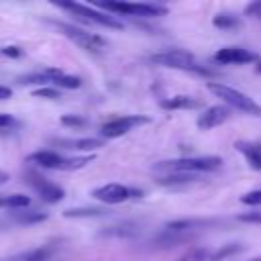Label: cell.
Masks as SVG:
<instances>
[{"label":"cell","instance_id":"cell-31","mask_svg":"<svg viewBox=\"0 0 261 261\" xmlns=\"http://www.w3.org/2000/svg\"><path fill=\"white\" fill-rule=\"evenodd\" d=\"M16 124V120L10 116V114H4V112H0V130H4V128H10V126H14Z\"/></svg>","mask_w":261,"mask_h":261},{"label":"cell","instance_id":"cell-25","mask_svg":"<svg viewBox=\"0 0 261 261\" xmlns=\"http://www.w3.org/2000/svg\"><path fill=\"white\" fill-rule=\"evenodd\" d=\"M59 122L63 126H67V128H84L88 124V118H84L80 114H63Z\"/></svg>","mask_w":261,"mask_h":261},{"label":"cell","instance_id":"cell-9","mask_svg":"<svg viewBox=\"0 0 261 261\" xmlns=\"http://www.w3.org/2000/svg\"><path fill=\"white\" fill-rule=\"evenodd\" d=\"M151 118L149 116H143V114H124V116H116V118H110L108 122H104L100 126V135L104 139H118L122 135H126L128 130H133L135 126H143V124H149Z\"/></svg>","mask_w":261,"mask_h":261},{"label":"cell","instance_id":"cell-22","mask_svg":"<svg viewBox=\"0 0 261 261\" xmlns=\"http://www.w3.org/2000/svg\"><path fill=\"white\" fill-rule=\"evenodd\" d=\"M31 198L24 194H0V208H10V210H22L29 208Z\"/></svg>","mask_w":261,"mask_h":261},{"label":"cell","instance_id":"cell-1","mask_svg":"<svg viewBox=\"0 0 261 261\" xmlns=\"http://www.w3.org/2000/svg\"><path fill=\"white\" fill-rule=\"evenodd\" d=\"M222 167V159L216 155H204V157H177L159 161L153 165V171L159 175H171V173H202V171H214Z\"/></svg>","mask_w":261,"mask_h":261},{"label":"cell","instance_id":"cell-26","mask_svg":"<svg viewBox=\"0 0 261 261\" xmlns=\"http://www.w3.org/2000/svg\"><path fill=\"white\" fill-rule=\"evenodd\" d=\"M33 96H35V98H47V100H59V98H61L59 90H57V88H49V86L35 90Z\"/></svg>","mask_w":261,"mask_h":261},{"label":"cell","instance_id":"cell-3","mask_svg":"<svg viewBox=\"0 0 261 261\" xmlns=\"http://www.w3.org/2000/svg\"><path fill=\"white\" fill-rule=\"evenodd\" d=\"M96 8L106 10L114 16H139V18H157L165 16L167 8L153 2H126V0H104L98 2Z\"/></svg>","mask_w":261,"mask_h":261},{"label":"cell","instance_id":"cell-18","mask_svg":"<svg viewBox=\"0 0 261 261\" xmlns=\"http://www.w3.org/2000/svg\"><path fill=\"white\" fill-rule=\"evenodd\" d=\"M208 224H212V220H202V218H188L186 220L184 218V220H173V222L165 224V230H169V232H192V230L204 228Z\"/></svg>","mask_w":261,"mask_h":261},{"label":"cell","instance_id":"cell-13","mask_svg":"<svg viewBox=\"0 0 261 261\" xmlns=\"http://www.w3.org/2000/svg\"><path fill=\"white\" fill-rule=\"evenodd\" d=\"M41 73L47 77L49 84H53V86H57V88L75 90V88L82 86V77L69 75V73H65V71H61V69H57V67H47V69H43Z\"/></svg>","mask_w":261,"mask_h":261},{"label":"cell","instance_id":"cell-19","mask_svg":"<svg viewBox=\"0 0 261 261\" xmlns=\"http://www.w3.org/2000/svg\"><path fill=\"white\" fill-rule=\"evenodd\" d=\"M47 212H43V210H27V208H22V210H12L10 212V218L14 220V222H18V224H37V222H43V220H47Z\"/></svg>","mask_w":261,"mask_h":261},{"label":"cell","instance_id":"cell-24","mask_svg":"<svg viewBox=\"0 0 261 261\" xmlns=\"http://www.w3.org/2000/svg\"><path fill=\"white\" fill-rule=\"evenodd\" d=\"M243 249H245V247H243V245H239V243H228V245L220 247L218 251H214V253L210 255V259H208V261H224V259H228V257H232V255L241 253Z\"/></svg>","mask_w":261,"mask_h":261},{"label":"cell","instance_id":"cell-32","mask_svg":"<svg viewBox=\"0 0 261 261\" xmlns=\"http://www.w3.org/2000/svg\"><path fill=\"white\" fill-rule=\"evenodd\" d=\"M12 98V90L6 86H0V100H10Z\"/></svg>","mask_w":261,"mask_h":261},{"label":"cell","instance_id":"cell-15","mask_svg":"<svg viewBox=\"0 0 261 261\" xmlns=\"http://www.w3.org/2000/svg\"><path fill=\"white\" fill-rule=\"evenodd\" d=\"M202 102L194 96H171V98H163L161 100V108L165 110H194V108H200Z\"/></svg>","mask_w":261,"mask_h":261},{"label":"cell","instance_id":"cell-34","mask_svg":"<svg viewBox=\"0 0 261 261\" xmlns=\"http://www.w3.org/2000/svg\"><path fill=\"white\" fill-rule=\"evenodd\" d=\"M255 71H257V73H261V61H257V65H255Z\"/></svg>","mask_w":261,"mask_h":261},{"label":"cell","instance_id":"cell-29","mask_svg":"<svg viewBox=\"0 0 261 261\" xmlns=\"http://www.w3.org/2000/svg\"><path fill=\"white\" fill-rule=\"evenodd\" d=\"M245 14H247V16H255V18H261V0L247 4V6H245Z\"/></svg>","mask_w":261,"mask_h":261},{"label":"cell","instance_id":"cell-30","mask_svg":"<svg viewBox=\"0 0 261 261\" xmlns=\"http://www.w3.org/2000/svg\"><path fill=\"white\" fill-rule=\"evenodd\" d=\"M241 222H253V224H261V212H245L239 216Z\"/></svg>","mask_w":261,"mask_h":261},{"label":"cell","instance_id":"cell-21","mask_svg":"<svg viewBox=\"0 0 261 261\" xmlns=\"http://www.w3.org/2000/svg\"><path fill=\"white\" fill-rule=\"evenodd\" d=\"M212 24L220 31H237L243 27V20L237 16V14H230V12H220L212 18Z\"/></svg>","mask_w":261,"mask_h":261},{"label":"cell","instance_id":"cell-14","mask_svg":"<svg viewBox=\"0 0 261 261\" xmlns=\"http://www.w3.org/2000/svg\"><path fill=\"white\" fill-rule=\"evenodd\" d=\"M51 143L59 145L63 149H75V151H96L104 145L102 139H90V137H84V139H53Z\"/></svg>","mask_w":261,"mask_h":261},{"label":"cell","instance_id":"cell-27","mask_svg":"<svg viewBox=\"0 0 261 261\" xmlns=\"http://www.w3.org/2000/svg\"><path fill=\"white\" fill-rule=\"evenodd\" d=\"M241 202L247 206H261V190H253L241 196Z\"/></svg>","mask_w":261,"mask_h":261},{"label":"cell","instance_id":"cell-2","mask_svg":"<svg viewBox=\"0 0 261 261\" xmlns=\"http://www.w3.org/2000/svg\"><path fill=\"white\" fill-rule=\"evenodd\" d=\"M151 63L155 65H161V67H169V69H179V71H190V73H198V75H206V77H212L216 75L214 69L202 65L196 61V57L186 51V49H167V51H159V53H153L151 57Z\"/></svg>","mask_w":261,"mask_h":261},{"label":"cell","instance_id":"cell-4","mask_svg":"<svg viewBox=\"0 0 261 261\" xmlns=\"http://www.w3.org/2000/svg\"><path fill=\"white\" fill-rule=\"evenodd\" d=\"M29 163H35L43 169H57V171H75L86 167L90 161H94V155H82V157H63L55 151H35L27 157Z\"/></svg>","mask_w":261,"mask_h":261},{"label":"cell","instance_id":"cell-12","mask_svg":"<svg viewBox=\"0 0 261 261\" xmlns=\"http://www.w3.org/2000/svg\"><path fill=\"white\" fill-rule=\"evenodd\" d=\"M230 116V110L228 106H222V104H216V106H208L196 120L198 128L200 130H210L214 126H220L222 122H226Z\"/></svg>","mask_w":261,"mask_h":261},{"label":"cell","instance_id":"cell-23","mask_svg":"<svg viewBox=\"0 0 261 261\" xmlns=\"http://www.w3.org/2000/svg\"><path fill=\"white\" fill-rule=\"evenodd\" d=\"M53 253H55L53 245H41V247L29 251L27 255H22V261H49Z\"/></svg>","mask_w":261,"mask_h":261},{"label":"cell","instance_id":"cell-5","mask_svg":"<svg viewBox=\"0 0 261 261\" xmlns=\"http://www.w3.org/2000/svg\"><path fill=\"white\" fill-rule=\"evenodd\" d=\"M53 4L63 8V10H69L73 16H77L86 22H94V24H100V27H106V29H116V31L124 29V24H122V20H118V16L102 12L96 6H86V4H80V2H71V0H55Z\"/></svg>","mask_w":261,"mask_h":261},{"label":"cell","instance_id":"cell-10","mask_svg":"<svg viewBox=\"0 0 261 261\" xmlns=\"http://www.w3.org/2000/svg\"><path fill=\"white\" fill-rule=\"evenodd\" d=\"M24 177H27V184L39 194V198H41L43 202H47V204H57V202H61V200L65 198V192H63L61 186L53 184L51 179H47L45 175L37 173L35 169H29V171L24 173Z\"/></svg>","mask_w":261,"mask_h":261},{"label":"cell","instance_id":"cell-6","mask_svg":"<svg viewBox=\"0 0 261 261\" xmlns=\"http://www.w3.org/2000/svg\"><path fill=\"white\" fill-rule=\"evenodd\" d=\"M208 90L220 98L222 102H226L228 106L245 112V114H253V116H261V104L255 102L251 96H247L245 92L237 90V88H230L226 84H220V82H208Z\"/></svg>","mask_w":261,"mask_h":261},{"label":"cell","instance_id":"cell-7","mask_svg":"<svg viewBox=\"0 0 261 261\" xmlns=\"http://www.w3.org/2000/svg\"><path fill=\"white\" fill-rule=\"evenodd\" d=\"M49 22L57 29V33H61L65 39H69L71 43L80 45V47L86 49V51H102V49H106V45H108V41H106L104 37H100V35H96V33H90V31H86V29H80V27H75V24L61 22V20H49Z\"/></svg>","mask_w":261,"mask_h":261},{"label":"cell","instance_id":"cell-35","mask_svg":"<svg viewBox=\"0 0 261 261\" xmlns=\"http://www.w3.org/2000/svg\"><path fill=\"white\" fill-rule=\"evenodd\" d=\"M175 261H190V259H188V255H186V257H179V259H175Z\"/></svg>","mask_w":261,"mask_h":261},{"label":"cell","instance_id":"cell-11","mask_svg":"<svg viewBox=\"0 0 261 261\" xmlns=\"http://www.w3.org/2000/svg\"><path fill=\"white\" fill-rule=\"evenodd\" d=\"M257 53L245 49V47H222L214 53V61L218 63H237V65H243V63H253L257 61Z\"/></svg>","mask_w":261,"mask_h":261},{"label":"cell","instance_id":"cell-33","mask_svg":"<svg viewBox=\"0 0 261 261\" xmlns=\"http://www.w3.org/2000/svg\"><path fill=\"white\" fill-rule=\"evenodd\" d=\"M8 179H10V175H8L6 171H2V169H0V186H2V184H6Z\"/></svg>","mask_w":261,"mask_h":261},{"label":"cell","instance_id":"cell-17","mask_svg":"<svg viewBox=\"0 0 261 261\" xmlns=\"http://www.w3.org/2000/svg\"><path fill=\"white\" fill-rule=\"evenodd\" d=\"M139 230L141 228L135 222H122L116 226H106L104 230H100V237H104V239H130V237H137Z\"/></svg>","mask_w":261,"mask_h":261},{"label":"cell","instance_id":"cell-36","mask_svg":"<svg viewBox=\"0 0 261 261\" xmlns=\"http://www.w3.org/2000/svg\"><path fill=\"white\" fill-rule=\"evenodd\" d=\"M247 261H261V257H253V259H247Z\"/></svg>","mask_w":261,"mask_h":261},{"label":"cell","instance_id":"cell-16","mask_svg":"<svg viewBox=\"0 0 261 261\" xmlns=\"http://www.w3.org/2000/svg\"><path fill=\"white\" fill-rule=\"evenodd\" d=\"M234 149L243 153V157L247 159L249 167L255 171H261V147L255 143H247V141H237Z\"/></svg>","mask_w":261,"mask_h":261},{"label":"cell","instance_id":"cell-8","mask_svg":"<svg viewBox=\"0 0 261 261\" xmlns=\"http://www.w3.org/2000/svg\"><path fill=\"white\" fill-rule=\"evenodd\" d=\"M141 196H143L141 190L128 188L122 184H104V186H98L92 190V198L106 206H116V204H122V202H128L133 198H141Z\"/></svg>","mask_w":261,"mask_h":261},{"label":"cell","instance_id":"cell-28","mask_svg":"<svg viewBox=\"0 0 261 261\" xmlns=\"http://www.w3.org/2000/svg\"><path fill=\"white\" fill-rule=\"evenodd\" d=\"M0 53H2V55H6V57H12V59H16V57H22V55H24V51H22L20 47H16V45H6V47H2V49H0Z\"/></svg>","mask_w":261,"mask_h":261},{"label":"cell","instance_id":"cell-20","mask_svg":"<svg viewBox=\"0 0 261 261\" xmlns=\"http://www.w3.org/2000/svg\"><path fill=\"white\" fill-rule=\"evenodd\" d=\"M110 210L106 206H86V208H71L65 210L63 216L65 218H94V216H104Z\"/></svg>","mask_w":261,"mask_h":261}]
</instances>
